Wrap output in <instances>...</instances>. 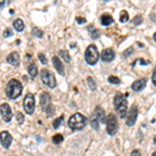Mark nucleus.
I'll return each mask as SVG.
<instances>
[{"label":"nucleus","instance_id":"nucleus-39","mask_svg":"<svg viewBox=\"0 0 156 156\" xmlns=\"http://www.w3.org/2000/svg\"><path fill=\"white\" fill-rule=\"evenodd\" d=\"M14 9H9V14H11V15H12V14H14Z\"/></svg>","mask_w":156,"mask_h":156},{"label":"nucleus","instance_id":"nucleus-4","mask_svg":"<svg viewBox=\"0 0 156 156\" xmlns=\"http://www.w3.org/2000/svg\"><path fill=\"white\" fill-rule=\"evenodd\" d=\"M40 105H41L43 112H46L49 117L54 114L55 108L53 107V105L51 104V97H50V95L48 93H46V92L42 93L41 98H40Z\"/></svg>","mask_w":156,"mask_h":156},{"label":"nucleus","instance_id":"nucleus-9","mask_svg":"<svg viewBox=\"0 0 156 156\" xmlns=\"http://www.w3.org/2000/svg\"><path fill=\"white\" fill-rule=\"evenodd\" d=\"M137 115H138V108L136 104H132L130 107L129 112L127 115V120H126V125L127 126H133L136 122L137 119Z\"/></svg>","mask_w":156,"mask_h":156},{"label":"nucleus","instance_id":"nucleus-35","mask_svg":"<svg viewBox=\"0 0 156 156\" xmlns=\"http://www.w3.org/2000/svg\"><path fill=\"white\" fill-rule=\"evenodd\" d=\"M130 156H142V154H140V150H133L131 152V154H130Z\"/></svg>","mask_w":156,"mask_h":156},{"label":"nucleus","instance_id":"nucleus-26","mask_svg":"<svg viewBox=\"0 0 156 156\" xmlns=\"http://www.w3.org/2000/svg\"><path fill=\"white\" fill-rule=\"evenodd\" d=\"M62 140H64V136H62V134H59V133H57V134L53 135V137H52V142H53L55 145L60 144Z\"/></svg>","mask_w":156,"mask_h":156},{"label":"nucleus","instance_id":"nucleus-40","mask_svg":"<svg viewBox=\"0 0 156 156\" xmlns=\"http://www.w3.org/2000/svg\"><path fill=\"white\" fill-rule=\"evenodd\" d=\"M153 39H154V41L156 42V32H155L154 34H153Z\"/></svg>","mask_w":156,"mask_h":156},{"label":"nucleus","instance_id":"nucleus-34","mask_svg":"<svg viewBox=\"0 0 156 156\" xmlns=\"http://www.w3.org/2000/svg\"><path fill=\"white\" fill-rule=\"evenodd\" d=\"M76 22L78 24H84L87 23V19L83 17H76Z\"/></svg>","mask_w":156,"mask_h":156},{"label":"nucleus","instance_id":"nucleus-15","mask_svg":"<svg viewBox=\"0 0 156 156\" xmlns=\"http://www.w3.org/2000/svg\"><path fill=\"white\" fill-rule=\"evenodd\" d=\"M52 62H53V66L55 68V70L57 71L59 75H65V71H64V66H62V62H60V59L57 56H53L52 57Z\"/></svg>","mask_w":156,"mask_h":156},{"label":"nucleus","instance_id":"nucleus-14","mask_svg":"<svg viewBox=\"0 0 156 156\" xmlns=\"http://www.w3.org/2000/svg\"><path fill=\"white\" fill-rule=\"evenodd\" d=\"M6 62L12 66H18L20 64V54L17 51L12 52L9 56L6 57Z\"/></svg>","mask_w":156,"mask_h":156},{"label":"nucleus","instance_id":"nucleus-2","mask_svg":"<svg viewBox=\"0 0 156 156\" xmlns=\"http://www.w3.org/2000/svg\"><path fill=\"white\" fill-rule=\"evenodd\" d=\"M126 96L127 95H123V94H121V93H118L114 98L115 108L122 119L126 117V114H127L128 104H127Z\"/></svg>","mask_w":156,"mask_h":156},{"label":"nucleus","instance_id":"nucleus-23","mask_svg":"<svg viewBox=\"0 0 156 156\" xmlns=\"http://www.w3.org/2000/svg\"><path fill=\"white\" fill-rule=\"evenodd\" d=\"M128 20H129V15H128V12L124 9V11L121 12L120 22H121V23H125V22H127Z\"/></svg>","mask_w":156,"mask_h":156},{"label":"nucleus","instance_id":"nucleus-37","mask_svg":"<svg viewBox=\"0 0 156 156\" xmlns=\"http://www.w3.org/2000/svg\"><path fill=\"white\" fill-rule=\"evenodd\" d=\"M0 9H3V7H4V5H5V3H6V0H0Z\"/></svg>","mask_w":156,"mask_h":156},{"label":"nucleus","instance_id":"nucleus-10","mask_svg":"<svg viewBox=\"0 0 156 156\" xmlns=\"http://www.w3.org/2000/svg\"><path fill=\"white\" fill-rule=\"evenodd\" d=\"M0 109H1V115L4 122H9L12 117V112L9 105L7 103H2L1 106H0Z\"/></svg>","mask_w":156,"mask_h":156},{"label":"nucleus","instance_id":"nucleus-17","mask_svg":"<svg viewBox=\"0 0 156 156\" xmlns=\"http://www.w3.org/2000/svg\"><path fill=\"white\" fill-rule=\"evenodd\" d=\"M100 20H101V24L103 25V26H108V25H110L112 22H114V18L108 14L102 15Z\"/></svg>","mask_w":156,"mask_h":156},{"label":"nucleus","instance_id":"nucleus-32","mask_svg":"<svg viewBox=\"0 0 156 156\" xmlns=\"http://www.w3.org/2000/svg\"><path fill=\"white\" fill-rule=\"evenodd\" d=\"M133 51H134V49H133V47H129V48L126 49L124 52H123V56H124V57L129 56L130 54H132V52H133Z\"/></svg>","mask_w":156,"mask_h":156},{"label":"nucleus","instance_id":"nucleus-38","mask_svg":"<svg viewBox=\"0 0 156 156\" xmlns=\"http://www.w3.org/2000/svg\"><path fill=\"white\" fill-rule=\"evenodd\" d=\"M138 60H140V62L142 65H149V62H147V60H145V59H142V58H140V59H138Z\"/></svg>","mask_w":156,"mask_h":156},{"label":"nucleus","instance_id":"nucleus-16","mask_svg":"<svg viewBox=\"0 0 156 156\" xmlns=\"http://www.w3.org/2000/svg\"><path fill=\"white\" fill-rule=\"evenodd\" d=\"M95 115L98 117V119L101 121V123H106L107 118L105 117V112L103 110V108L101 106H97L96 109H95Z\"/></svg>","mask_w":156,"mask_h":156},{"label":"nucleus","instance_id":"nucleus-18","mask_svg":"<svg viewBox=\"0 0 156 156\" xmlns=\"http://www.w3.org/2000/svg\"><path fill=\"white\" fill-rule=\"evenodd\" d=\"M24 27H25V25H24V22H23V20H22V19L18 18V19H16L14 21V28L16 29L18 32L23 31Z\"/></svg>","mask_w":156,"mask_h":156},{"label":"nucleus","instance_id":"nucleus-1","mask_svg":"<svg viewBox=\"0 0 156 156\" xmlns=\"http://www.w3.org/2000/svg\"><path fill=\"white\" fill-rule=\"evenodd\" d=\"M23 87L21 82L17 79H11L6 84L5 87V95L9 99H17L21 95Z\"/></svg>","mask_w":156,"mask_h":156},{"label":"nucleus","instance_id":"nucleus-41","mask_svg":"<svg viewBox=\"0 0 156 156\" xmlns=\"http://www.w3.org/2000/svg\"><path fill=\"white\" fill-rule=\"evenodd\" d=\"M153 142H154V144H156V135L154 136V138H153Z\"/></svg>","mask_w":156,"mask_h":156},{"label":"nucleus","instance_id":"nucleus-21","mask_svg":"<svg viewBox=\"0 0 156 156\" xmlns=\"http://www.w3.org/2000/svg\"><path fill=\"white\" fill-rule=\"evenodd\" d=\"M87 30L90 31V37H92V39H98V37H100V31L96 28H94L93 27V25H90L89 27H87Z\"/></svg>","mask_w":156,"mask_h":156},{"label":"nucleus","instance_id":"nucleus-31","mask_svg":"<svg viewBox=\"0 0 156 156\" xmlns=\"http://www.w3.org/2000/svg\"><path fill=\"white\" fill-rule=\"evenodd\" d=\"M39 59H40V62H42L43 65H47V57H46V55H45L44 53H39Z\"/></svg>","mask_w":156,"mask_h":156},{"label":"nucleus","instance_id":"nucleus-22","mask_svg":"<svg viewBox=\"0 0 156 156\" xmlns=\"http://www.w3.org/2000/svg\"><path fill=\"white\" fill-rule=\"evenodd\" d=\"M98 120H99V119H98V117L95 114L90 118V125H92V127L94 128V129H96V130L99 129V122H98Z\"/></svg>","mask_w":156,"mask_h":156},{"label":"nucleus","instance_id":"nucleus-13","mask_svg":"<svg viewBox=\"0 0 156 156\" xmlns=\"http://www.w3.org/2000/svg\"><path fill=\"white\" fill-rule=\"evenodd\" d=\"M146 84H147V78H140L133 82L131 84V89L134 92H140L146 87Z\"/></svg>","mask_w":156,"mask_h":156},{"label":"nucleus","instance_id":"nucleus-27","mask_svg":"<svg viewBox=\"0 0 156 156\" xmlns=\"http://www.w3.org/2000/svg\"><path fill=\"white\" fill-rule=\"evenodd\" d=\"M31 34H32V36H34V37H39V39H41V37H43V36H44V32H43L41 29L37 28V27H34V28L32 29Z\"/></svg>","mask_w":156,"mask_h":156},{"label":"nucleus","instance_id":"nucleus-12","mask_svg":"<svg viewBox=\"0 0 156 156\" xmlns=\"http://www.w3.org/2000/svg\"><path fill=\"white\" fill-rule=\"evenodd\" d=\"M115 53L112 48H106L101 52V59L105 62H110L115 58Z\"/></svg>","mask_w":156,"mask_h":156},{"label":"nucleus","instance_id":"nucleus-28","mask_svg":"<svg viewBox=\"0 0 156 156\" xmlns=\"http://www.w3.org/2000/svg\"><path fill=\"white\" fill-rule=\"evenodd\" d=\"M108 81H109V83H112V84L121 83L120 78H118L117 76H109V77H108Z\"/></svg>","mask_w":156,"mask_h":156},{"label":"nucleus","instance_id":"nucleus-7","mask_svg":"<svg viewBox=\"0 0 156 156\" xmlns=\"http://www.w3.org/2000/svg\"><path fill=\"white\" fill-rule=\"evenodd\" d=\"M119 129V123L118 119L114 114H109L106 120V131L109 135H115Z\"/></svg>","mask_w":156,"mask_h":156},{"label":"nucleus","instance_id":"nucleus-25","mask_svg":"<svg viewBox=\"0 0 156 156\" xmlns=\"http://www.w3.org/2000/svg\"><path fill=\"white\" fill-rule=\"evenodd\" d=\"M87 84H89V87H90V90H96V81L94 80V78H93L92 76H89L87 78Z\"/></svg>","mask_w":156,"mask_h":156},{"label":"nucleus","instance_id":"nucleus-33","mask_svg":"<svg viewBox=\"0 0 156 156\" xmlns=\"http://www.w3.org/2000/svg\"><path fill=\"white\" fill-rule=\"evenodd\" d=\"M3 37H12V30L11 28H6V29L3 31Z\"/></svg>","mask_w":156,"mask_h":156},{"label":"nucleus","instance_id":"nucleus-6","mask_svg":"<svg viewBox=\"0 0 156 156\" xmlns=\"http://www.w3.org/2000/svg\"><path fill=\"white\" fill-rule=\"evenodd\" d=\"M41 79L42 82L45 85H47L50 89H54L56 87V80L53 75V73H51L49 70L43 69L41 71Z\"/></svg>","mask_w":156,"mask_h":156},{"label":"nucleus","instance_id":"nucleus-29","mask_svg":"<svg viewBox=\"0 0 156 156\" xmlns=\"http://www.w3.org/2000/svg\"><path fill=\"white\" fill-rule=\"evenodd\" d=\"M142 22H143V17L140 16V15L135 16L132 20V23L134 25H140V24H142Z\"/></svg>","mask_w":156,"mask_h":156},{"label":"nucleus","instance_id":"nucleus-24","mask_svg":"<svg viewBox=\"0 0 156 156\" xmlns=\"http://www.w3.org/2000/svg\"><path fill=\"white\" fill-rule=\"evenodd\" d=\"M64 122V115H60V117H58L57 119H55L53 121V123H52V125H53V128L54 129H57L59 126H60V124Z\"/></svg>","mask_w":156,"mask_h":156},{"label":"nucleus","instance_id":"nucleus-43","mask_svg":"<svg viewBox=\"0 0 156 156\" xmlns=\"http://www.w3.org/2000/svg\"><path fill=\"white\" fill-rule=\"evenodd\" d=\"M152 156H156V151H155L154 153H153V154H152Z\"/></svg>","mask_w":156,"mask_h":156},{"label":"nucleus","instance_id":"nucleus-36","mask_svg":"<svg viewBox=\"0 0 156 156\" xmlns=\"http://www.w3.org/2000/svg\"><path fill=\"white\" fill-rule=\"evenodd\" d=\"M152 82H153V84L156 85V67H155L154 72H153V74H152Z\"/></svg>","mask_w":156,"mask_h":156},{"label":"nucleus","instance_id":"nucleus-8","mask_svg":"<svg viewBox=\"0 0 156 156\" xmlns=\"http://www.w3.org/2000/svg\"><path fill=\"white\" fill-rule=\"evenodd\" d=\"M34 96L32 94H28L25 96L24 101H23V106H24V110L26 112L27 115H32L34 112V107H36V104H34Z\"/></svg>","mask_w":156,"mask_h":156},{"label":"nucleus","instance_id":"nucleus-30","mask_svg":"<svg viewBox=\"0 0 156 156\" xmlns=\"http://www.w3.org/2000/svg\"><path fill=\"white\" fill-rule=\"evenodd\" d=\"M16 119H17V122H18L19 124H23V122H24V115H23V114H21V112H17Z\"/></svg>","mask_w":156,"mask_h":156},{"label":"nucleus","instance_id":"nucleus-19","mask_svg":"<svg viewBox=\"0 0 156 156\" xmlns=\"http://www.w3.org/2000/svg\"><path fill=\"white\" fill-rule=\"evenodd\" d=\"M27 71H28L29 75L31 77H36L37 75V66L36 64L32 62V64H30L28 66V68H27Z\"/></svg>","mask_w":156,"mask_h":156},{"label":"nucleus","instance_id":"nucleus-11","mask_svg":"<svg viewBox=\"0 0 156 156\" xmlns=\"http://www.w3.org/2000/svg\"><path fill=\"white\" fill-rule=\"evenodd\" d=\"M0 140H1L2 147H3L4 149H7V148H9V146H11L12 142V136L9 131H2Z\"/></svg>","mask_w":156,"mask_h":156},{"label":"nucleus","instance_id":"nucleus-44","mask_svg":"<svg viewBox=\"0 0 156 156\" xmlns=\"http://www.w3.org/2000/svg\"><path fill=\"white\" fill-rule=\"evenodd\" d=\"M104 1H108V0H104Z\"/></svg>","mask_w":156,"mask_h":156},{"label":"nucleus","instance_id":"nucleus-5","mask_svg":"<svg viewBox=\"0 0 156 156\" xmlns=\"http://www.w3.org/2000/svg\"><path fill=\"white\" fill-rule=\"evenodd\" d=\"M84 58L85 62L90 66H94L97 64L98 59H99V52H98V49L95 45H90L87 47L84 53Z\"/></svg>","mask_w":156,"mask_h":156},{"label":"nucleus","instance_id":"nucleus-20","mask_svg":"<svg viewBox=\"0 0 156 156\" xmlns=\"http://www.w3.org/2000/svg\"><path fill=\"white\" fill-rule=\"evenodd\" d=\"M58 55L62 58V60L66 62H71V56H70V53L67 51V50H59Z\"/></svg>","mask_w":156,"mask_h":156},{"label":"nucleus","instance_id":"nucleus-3","mask_svg":"<svg viewBox=\"0 0 156 156\" xmlns=\"http://www.w3.org/2000/svg\"><path fill=\"white\" fill-rule=\"evenodd\" d=\"M87 119L81 114H74L69 119V127L74 131L77 130H82L87 126Z\"/></svg>","mask_w":156,"mask_h":156},{"label":"nucleus","instance_id":"nucleus-42","mask_svg":"<svg viewBox=\"0 0 156 156\" xmlns=\"http://www.w3.org/2000/svg\"><path fill=\"white\" fill-rule=\"evenodd\" d=\"M138 45H140V47H144V45H143L142 43H138Z\"/></svg>","mask_w":156,"mask_h":156}]
</instances>
